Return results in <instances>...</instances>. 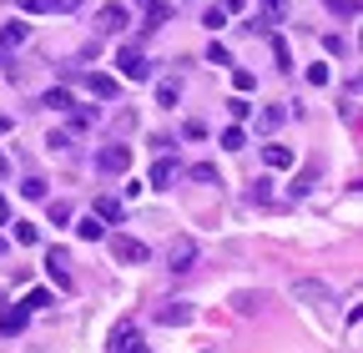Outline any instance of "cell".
<instances>
[{"mask_svg": "<svg viewBox=\"0 0 363 353\" xmlns=\"http://www.w3.org/2000/svg\"><path fill=\"white\" fill-rule=\"evenodd\" d=\"M293 303H308V308H318V313H328V308H338V293L328 288V283H318V278H298L293 288Z\"/></svg>", "mask_w": 363, "mask_h": 353, "instance_id": "6da1fadb", "label": "cell"}, {"mask_svg": "<svg viewBox=\"0 0 363 353\" xmlns=\"http://www.w3.org/2000/svg\"><path fill=\"white\" fill-rule=\"evenodd\" d=\"M106 353H152V348H147L142 333H136V323H116L111 338H106Z\"/></svg>", "mask_w": 363, "mask_h": 353, "instance_id": "7a4b0ae2", "label": "cell"}, {"mask_svg": "<svg viewBox=\"0 0 363 353\" xmlns=\"http://www.w3.org/2000/svg\"><path fill=\"white\" fill-rule=\"evenodd\" d=\"M111 252H116V262H126V268H142V262L152 257V247H147L142 237H126V232L111 237Z\"/></svg>", "mask_w": 363, "mask_h": 353, "instance_id": "3957f363", "label": "cell"}, {"mask_svg": "<svg viewBox=\"0 0 363 353\" xmlns=\"http://www.w3.org/2000/svg\"><path fill=\"white\" fill-rule=\"evenodd\" d=\"M116 71H121L126 81H152V61L136 51V46H121V51H116Z\"/></svg>", "mask_w": 363, "mask_h": 353, "instance_id": "277c9868", "label": "cell"}, {"mask_svg": "<svg viewBox=\"0 0 363 353\" xmlns=\"http://www.w3.org/2000/svg\"><path fill=\"white\" fill-rule=\"evenodd\" d=\"M126 167H131V147L111 142V147H101V152H96V172H106V176H121Z\"/></svg>", "mask_w": 363, "mask_h": 353, "instance_id": "5b68a950", "label": "cell"}, {"mask_svg": "<svg viewBox=\"0 0 363 353\" xmlns=\"http://www.w3.org/2000/svg\"><path fill=\"white\" fill-rule=\"evenodd\" d=\"M126 26H131L126 6H101V11H96V35H121Z\"/></svg>", "mask_w": 363, "mask_h": 353, "instance_id": "8992f818", "label": "cell"}, {"mask_svg": "<svg viewBox=\"0 0 363 353\" xmlns=\"http://www.w3.org/2000/svg\"><path fill=\"white\" fill-rule=\"evenodd\" d=\"M167 262H172V273H192V262H197V242L192 237H177L167 247Z\"/></svg>", "mask_w": 363, "mask_h": 353, "instance_id": "52a82bcc", "label": "cell"}, {"mask_svg": "<svg viewBox=\"0 0 363 353\" xmlns=\"http://www.w3.org/2000/svg\"><path fill=\"white\" fill-rule=\"evenodd\" d=\"M66 268H71V262H66V252H61V247L45 252V273H51V283H56L61 293H71V288H76V278H71Z\"/></svg>", "mask_w": 363, "mask_h": 353, "instance_id": "ba28073f", "label": "cell"}, {"mask_svg": "<svg viewBox=\"0 0 363 353\" xmlns=\"http://www.w3.org/2000/svg\"><path fill=\"white\" fill-rule=\"evenodd\" d=\"M136 6H147V21H142V30H162V26L177 16V6H172V0H136Z\"/></svg>", "mask_w": 363, "mask_h": 353, "instance_id": "9c48e42d", "label": "cell"}, {"mask_svg": "<svg viewBox=\"0 0 363 353\" xmlns=\"http://www.w3.org/2000/svg\"><path fill=\"white\" fill-rule=\"evenodd\" d=\"M157 323H167V328L192 323V303H162V308H157Z\"/></svg>", "mask_w": 363, "mask_h": 353, "instance_id": "30bf717a", "label": "cell"}, {"mask_svg": "<svg viewBox=\"0 0 363 353\" xmlns=\"http://www.w3.org/2000/svg\"><path fill=\"white\" fill-rule=\"evenodd\" d=\"M26 40H30L26 21H6V26H0V51H16V46H26Z\"/></svg>", "mask_w": 363, "mask_h": 353, "instance_id": "8fae6325", "label": "cell"}, {"mask_svg": "<svg viewBox=\"0 0 363 353\" xmlns=\"http://www.w3.org/2000/svg\"><path fill=\"white\" fill-rule=\"evenodd\" d=\"M26 323H30V313H26V308L16 303V308H6V313H0V333H6V338H16V333H26Z\"/></svg>", "mask_w": 363, "mask_h": 353, "instance_id": "7c38bea8", "label": "cell"}, {"mask_svg": "<svg viewBox=\"0 0 363 353\" xmlns=\"http://www.w3.org/2000/svg\"><path fill=\"white\" fill-rule=\"evenodd\" d=\"M76 237H81V242H101V237H106V223H101L96 212H86L81 223H76Z\"/></svg>", "mask_w": 363, "mask_h": 353, "instance_id": "4fadbf2b", "label": "cell"}, {"mask_svg": "<svg viewBox=\"0 0 363 353\" xmlns=\"http://www.w3.org/2000/svg\"><path fill=\"white\" fill-rule=\"evenodd\" d=\"M262 162H267L272 172H283V167H293V147H283V142H267V147H262Z\"/></svg>", "mask_w": 363, "mask_h": 353, "instance_id": "5bb4252c", "label": "cell"}, {"mask_svg": "<svg viewBox=\"0 0 363 353\" xmlns=\"http://www.w3.org/2000/svg\"><path fill=\"white\" fill-rule=\"evenodd\" d=\"M86 86H91V96H101V101H111V96H116V76H106V71H91V76H86Z\"/></svg>", "mask_w": 363, "mask_h": 353, "instance_id": "9a60e30c", "label": "cell"}, {"mask_svg": "<svg viewBox=\"0 0 363 353\" xmlns=\"http://www.w3.org/2000/svg\"><path fill=\"white\" fill-rule=\"evenodd\" d=\"M257 16H262V26H283L288 21V0H262Z\"/></svg>", "mask_w": 363, "mask_h": 353, "instance_id": "2e32d148", "label": "cell"}, {"mask_svg": "<svg viewBox=\"0 0 363 353\" xmlns=\"http://www.w3.org/2000/svg\"><path fill=\"white\" fill-rule=\"evenodd\" d=\"M177 182V162L172 157H157V167H152V187H172Z\"/></svg>", "mask_w": 363, "mask_h": 353, "instance_id": "e0dca14e", "label": "cell"}, {"mask_svg": "<svg viewBox=\"0 0 363 353\" xmlns=\"http://www.w3.org/2000/svg\"><path fill=\"white\" fill-rule=\"evenodd\" d=\"M91 212H96L101 223H121V217H126V207H121L116 197H96V207H91Z\"/></svg>", "mask_w": 363, "mask_h": 353, "instance_id": "ac0fdd59", "label": "cell"}, {"mask_svg": "<svg viewBox=\"0 0 363 353\" xmlns=\"http://www.w3.org/2000/svg\"><path fill=\"white\" fill-rule=\"evenodd\" d=\"M283 116H288L283 106H262V111H257V131H267V137H272V131L283 126Z\"/></svg>", "mask_w": 363, "mask_h": 353, "instance_id": "d6986e66", "label": "cell"}, {"mask_svg": "<svg viewBox=\"0 0 363 353\" xmlns=\"http://www.w3.org/2000/svg\"><path fill=\"white\" fill-rule=\"evenodd\" d=\"M313 182H318V162H308V167H303V176H293V187H288V192H293V197H308V192H313Z\"/></svg>", "mask_w": 363, "mask_h": 353, "instance_id": "ffe728a7", "label": "cell"}, {"mask_svg": "<svg viewBox=\"0 0 363 353\" xmlns=\"http://www.w3.org/2000/svg\"><path fill=\"white\" fill-rule=\"evenodd\" d=\"M182 101V81H157V106H177Z\"/></svg>", "mask_w": 363, "mask_h": 353, "instance_id": "44dd1931", "label": "cell"}, {"mask_svg": "<svg viewBox=\"0 0 363 353\" xmlns=\"http://www.w3.org/2000/svg\"><path fill=\"white\" fill-rule=\"evenodd\" d=\"M40 106H45V111H66V106H71V91H66V86H56V91L40 96Z\"/></svg>", "mask_w": 363, "mask_h": 353, "instance_id": "7402d4cb", "label": "cell"}, {"mask_svg": "<svg viewBox=\"0 0 363 353\" xmlns=\"http://www.w3.org/2000/svg\"><path fill=\"white\" fill-rule=\"evenodd\" d=\"M66 111H71V131H86L91 121H96V111H91V106H76V101H71Z\"/></svg>", "mask_w": 363, "mask_h": 353, "instance_id": "603a6c76", "label": "cell"}, {"mask_svg": "<svg viewBox=\"0 0 363 353\" xmlns=\"http://www.w3.org/2000/svg\"><path fill=\"white\" fill-rule=\"evenodd\" d=\"M272 61H278V71H293V51L283 35H272Z\"/></svg>", "mask_w": 363, "mask_h": 353, "instance_id": "cb8c5ba5", "label": "cell"}, {"mask_svg": "<svg viewBox=\"0 0 363 353\" xmlns=\"http://www.w3.org/2000/svg\"><path fill=\"white\" fill-rule=\"evenodd\" d=\"M222 147H227V152H242V147H247V131H242V126H227V131H222Z\"/></svg>", "mask_w": 363, "mask_h": 353, "instance_id": "d4e9b609", "label": "cell"}, {"mask_svg": "<svg viewBox=\"0 0 363 353\" xmlns=\"http://www.w3.org/2000/svg\"><path fill=\"white\" fill-rule=\"evenodd\" d=\"M16 242H21V247H35V242H40V228H35V223H16Z\"/></svg>", "mask_w": 363, "mask_h": 353, "instance_id": "484cf974", "label": "cell"}, {"mask_svg": "<svg viewBox=\"0 0 363 353\" xmlns=\"http://www.w3.org/2000/svg\"><path fill=\"white\" fill-rule=\"evenodd\" d=\"M233 308H238V313H257V308H262V293H238Z\"/></svg>", "mask_w": 363, "mask_h": 353, "instance_id": "4316f807", "label": "cell"}, {"mask_svg": "<svg viewBox=\"0 0 363 353\" xmlns=\"http://www.w3.org/2000/svg\"><path fill=\"white\" fill-rule=\"evenodd\" d=\"M247 202H272V182H267V176H257V182H252V192H247Z\"/></svg>", "mask_w": 363, "mask_h": 353, "instance_id": "83f0119b", "label": "cell"}, {"mask_svg": "<svg viewBox=\"0 0 363 353\" xmlns=\"http://www.w3.org/2000/svg\"><path fill=\"white\" fill-rule=\"evenodd\" d=\"M328 11L343 16V21H358V0H328Z\"/></svg>", "mask_w": 363, "mask_h": 353, "instance_id": "f1b7e54d", "label": "cell"}, {"mask_svg": "<svg viewBox=\"0 0 363 353\" xmlns=\"http://www.w3.org/2000/svg\"><path fill=\"white\" fill-rule=\"evenodd\" d=\"M207 61H212V66H233V51H227L222 40H212V46H207Z\"/></svg>", "mask_w": 363, "mask_h": 353, "instance_id": "f546056e", "label": "cell"}, {"mask_svg": "<svg viewBox=\"0 0 363 353\" xmlns=\"http://www.w3.org/2000/svg\"><path fill=\"white\" fill-rule=\"evenodd\" d=\"M21 197L40 202V197H45V182H40V176H26V182H21Z\"/></svg>", "mask_w": 363, "mask_h": 353, "instance_id": "4dcf8cb0", "label": "cell"}, {"mask_svg": "<svg viewBox=\"0 0 363 353\" xmlns=\"http://www.w3.org/2000/svg\"><path fill=\"white\" fill-rule=\"evenodd\" d=\"M333 81V71L323 66V61H318V66H308V86H328Z\"/></svg>", "mask_w": 363, "mask_h": 353, "instance_id": "1f68e13d", "label": "cell"}, {"mask_svg": "<svg viewBox=\"0 0 363 353\" xmlns=\"http://www.w3.org/2000/svg\"><path fill=\"white\" fill-rule=\"evenodd\" d=\"M45 303H51V293H40V288L21 298V308H26V313H35V308H45Z\"/></svg>", "mask_w": 363, "mask_h": 353, "instance_id": "d6a6232c", "label": "cell"}, {"mask_svg": "<svg viewBox=\"0 0 363 353\" xmlns=\"http://www.w3.org/2000/svg\"><path fill=\"white\" fill-rule=\"evenodd\" d=\"M192 182H217V167H212V162H197V167H192Z\"/></svg>", "mask_w": 363, "mask_h": 353, "instance_id": "836d02e7", "label": "cell"}, {"mask_svg": "<svg viewBox=\"0 0 363 353\" xmlns=\"http://www.w3.org/2000/svg\"><path fill=\"white\" fill-rule=\"evenodd\" d=\"M51 223H56V228L71 223V202H51Z\"/></svg>", "mask_w": 363, "mask_h": 353, "instance_id": "e575fe53", "label": "cell"}, {"mask_svg": "<svg viewBox=\"0 0 363 353\" xmlns=\"http://www.w3.org/2000/svg\"><path fill=\"white\" fill-rule=\"evenodd\" d=\"M227 111H233L238 121H247V116H252V101H242V96H233V101H227Z\"/></svg>", "mask_w": 363, "mask_h": 353, "instance_id": "d590c367", "label": "cell"}, {"mask_svg": "<svg viewBox=\"0 0 363 353\" xmlns=\"http://www.w3.org/2000/svg\"><path fill=\"white\" fill-rule=\"evenodd\" d=\"M202 26H212V30H222V26H227V11H222V6H212V11L202 16Z\"/></svg>", "mask_w": 363, "mask_h": 353, "instance_id": "8d00e7d4", "label": "cell"}, {"mask_svg": "<svg viewBox=\"0 0 363 353\" xmlns=\"http://www.w3.org/2000/svg\"><path fill=\"white\" fill-rule=\"evenodd\" d=\"M323 51H328V56H343L348 40H343V35H323Z\"/></svg>", "mask_w": 363, "mask_h": 353, "instance_id": "74e56055", "label": "cell"}, {"mask_svg": "<svg viewBox=\"0 0 363 353\" xmlns=\"http://www.w3.org/2000/svg\"><path fill=\"white\" fill-rule=\"evenodd\" d=\"M21 11L26 16H45V11H51V0H21Z\"/></svg>", "mask_w": 363, "mask_h": 353, "instance_id": "f35d334b", "label": "cell"}, {"mask_svg": "<svg viewBox=\"0 0 363 353\" xmlns=\"http://www.w3.org/2000/svg\"><path fill=\"white\" fill-rule=\"evenodd\" d=\"M182 137H187V142H202L207 126H202V121H187V126H182Z\"/></svg>", "mask_w": 363, "mask_h": 353, "instance_id": "ab89813d", "label": "cell"}, {"mask_svg": "<svg viewBox=\"0 0 363 353\" xmlns=\"http://www.w3.org/2000/svg\"><path fill=\"white\" fill-rule=\"evenodd\" d=\"M233 86H238V91H252L257 76H252V71H238V76H233Z\"/></svg>", "mask_w": 363, "mask_h": 353, "instance_id": "60d3db41", "label": "cell"}, {"mask_svg": "<svg viewBox=\"0 0 363 353\" xmlns=\"http://www.w3.org/2000/svg\"><path fill=\"white\" fill-rule=\"evenodd\" d=\"M45 147H51V152H66V147H71V137H66V131H51V142H45Z\"/></svg>", "mask_w": 363, "mask_h": 353, "instance_id": "b9f144b4", "label": "cell"}, {"mask_svg": "<svg viewBox=\"0 0 363 353\" xmlns=\"http://www.w3.org/2000/svg\"><path fill=\"white\" fill-rule=\"evenodd\" d=\"M51 11H61V16H71V11H81V0H51Z\"/></svg>", "mask_w": 363, "mask_h": 353, "instance_id": "7bdbcfd3", "label": "cell"}, {"mask_svg": "<svg viewBox=\"0 0 363 353\" xmlns=\"http://www.w3.org/2000/svg\"><path fill=\"white\" fill-rule=\"evenodd\" d=\"M242 6H247V0H222V11H227V16H238Z\"/></svg>", "mask_w": 363, "mask_h": 353, "instance_id": "ee69618b", "label": "cell"}, {"mask_svg": "<svg viewBox=\"0 0 363 353\" xmlns=\"http://www.w3.org/2000/svg\"><path fill=\"white\" fill-rule=\"evenodd\" d=\"M6 217H11V207H6V197H0V223H6Z\"/></svg>", "mask_w": 363, "mask_h": 353, "instance_id": "f6af8a7d", "label": "cell"}, {"mask_svg": "<svg viewBox=\"0 0 363 353\" xmlns=\"http://www.w3.org/2000/svg\"><path fill=\"white\" fill-rule=\"evenodd\" d=\"M6 167H11V162H6V152H0V176H6Z\"/></svg>", "mask_w": 363, "mask_h": 353, "instance_id": "bcb514c9", "label": "cell"}, {"mask_svg": "<svg viewBox=\"0 0 363 353\" xmlns=\"http://www.w3.org/2000/svg\"><path fill=\"white\" fill-rule=\"evenodd\" d=\"M6 126H11V116H0V131H6Z\"/></svg>", "mask_w": 363, "mask_h": 353, "instance_id": "7dc6e473", "label": "cell"}, {"mask_svg": "<svg viewBox=\"0 0 363 353\" xmlns=\"http://www.w3.org/2000/svg\"><path fill=\"white\" fill-rule=\"evenodd\" d=\"M0 252H6V237H0Z\"/></svg>", "mask_w": 363, "mask_h": 353, "instance_id": "c3c4849f", "label": "cell"}]
</instances>
